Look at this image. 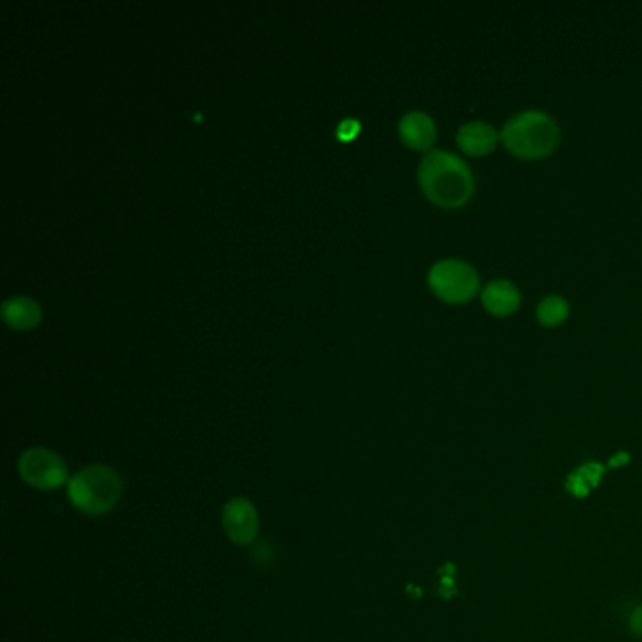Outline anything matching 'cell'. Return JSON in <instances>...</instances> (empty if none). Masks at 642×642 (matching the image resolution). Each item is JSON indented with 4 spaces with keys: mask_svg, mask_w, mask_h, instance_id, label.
Instances as JSON below:
<instances>
[{
    "mask_svg": "<svg viewBox=\"0 0 642 642\" xmlns=\"http://www.w3.org/2000/svg\"><path fill=\"white\" fill-rule=\"evenodd\" d=\"M428 287L441 302L464 305L481 292V279L477 270L466 260L445 258L430 268Z\"/></svg>",
    "mask_w": 642,
    "mask_h": 642,
    "instance_id": "277c9868",
    "label": "cell"
},
{
    "mask_svg": "<svg viewBox=\"0 0 642 642\" xmlns=\"http://www.w3.org/2000/svg\"><path fill=\"white\" fill-rule=\"evenodd\" d=\"M123 494V481L108 466H89L68 482L72 505L89 516L110 513Z\"/></svg>",
    "mask_w": 642,
    "mask_h": 642,
    "instance_id": "3957f363",
    "label": "cell"
},
{
    "mask_svg": "<svg viewBox=\"0 0 642 642\" xmlns=\"http://www.w3.org/2000/svg\"><path fill=\"white\" fill-rule=\"evenodd\" d=\"M501 136L494 125L486 121H469L462 125L456 134V144L467 157L481 159L496 151Z\"/></svg>",
    "mask_w": 642,
    "mask_h": 642,
    "instance_id": "52a82bcc",
    "label": "cell"
},
{
    "mask_svg": "<svg viewBox=\"0 0 642 642\" xmlns=\"http://www.w3.org/2000/svg\"><path fill=\"white\" fill-rule=\"evenodd\" d=\"M482 307L498 319L511 317L522 304V294L513 281L496 279L484 285L481 290Z\"/></svg>",
    "mask_w": 642,
    "mask_h": 642,
    "instance_id": "ba28073f",
    "label": "cell"
},
{
    "mask_svg": "<svg viewBox=\"0 0 642 642\" xmlns=\"http://www.w3.org/2000/svg\"><path fill=\"white\" fill-rule=\"evenodd\" d=\"M19 473L23 481L38 490H57L68 481L65 460L44 447L25 450L19 458Z\"/></svg>",
    "mask_w": 642,
    "mask_h": 642,
    "instance_id": "5b68a950",
    "label": "cell"
},
{
    "mask_svg": "<svg viewBox=\"0 0 642 642\" xmlns=\"http://www.w3.org/2000/svg\"><path fill=\"white\" fill-rule=\"evenodd\" d=\"M418 183L424 196L439 208H464L475 194V176L469 164L445 149H432L422 157Z\"/></svg>",
    "mask_w": 642,
    "mask_h": 642,
    "instance_id": "6da1fadb",
    "label": "cell"
},
{
    "mask_svg": "<svg viewBox=\"0 0 642 642\" xmlns=\"http://www.w3.org/2000/svg\"><path fill=\"white\" fill-rule=\"evenodd\" d=\"M358 132H360V123H358V119H354V117L343 119V121L339 123L338 129H336L339 140H343V142L353 140Z\"/></svg>",
    "mask_w": 642,
    "mask_h": 642,
    "instance_id": "7c38bea8",
    "label": "cell"
},
{
    "mask_svg": "<svg viewBox=\"0 0 642 642\" xmlns=\"http://www.w3.org/2000/svg\"><path fill=\"white\" fill-rule=\"evenodd\" d=\"M223 528L226 537L232 543H253L258 535V513L255 505L245 498L230 499L223 509Z\"/></svg>",
    "mask_w": 642,
    "mask_h": 642,
    "instance_id": "8992f818",
    "label": "cell"
},
{
    "mask_svg": "<svg viewBox=\"0 0 642 642\" xmlns=\"http://www.w3.org/2000/svg\"><path fill=\"white\" fill-rule=\"evenodd\" d=\"M403 144L413 151H432L437 140L435 121L424 112H409L403 115L398 125Z\"/></svg>",
    "mask_w": 642,
    "mask_h": 642,
    "instance_id": "9c48e42d",
    "label": "cell"
},
{
    "mask_svg": "<svg viewBox=\"0 0 642 642\" xmlns=\"http://www.w3.org/2000/svg\"><path fill=\"white\" fill-rule=\"evenodd\" d=\"M501 144L522 161H541L550 157L562 140V132L552 115L539 110L513 115L499 132Z\"/></svg>",
    "mask_w": 642,
    "mask_h": 642,
    "instance_id": "7a4b0ae2",
    "label": "cell"
},
{
    "mask_svg": "<svg viewBox=\"0 0 642 642\" xmlns=\"http://www.w3.org/2000/svg\"><path fill=\"white\" fill-rule=\"evenodd\" d=\"M535 317L541 326L556 328L569 319V304L562 296H556V294L546 296L537 305Z\"/></svg>",
    "mask_w": 642,
    "mask_h": 642,
    "instance_id": "8fae6325",
    "label": "cell"
},
{
    "mask_svg": "<svg viewBox=\"0 0 642 642\" xmlns=\"http://www.w3.org/2000/svg\"><path fill=\"white\" fill-rule=\"evenodd\" d=\"M629 629L635 637H642V607L633 610V614L629 616Z\"/></svg>",
    "mask_w": 642,
    "mask_h": 642,
    "instance_id": "4fadbf2b",
    "label": "cell"
},
{
    "mask_svg": "<svg viewBox=\"0 0 642 642\" xmlns=\"http://www.w3.org/2000/svg\"><path fill=\"white\" fill-rule=\"evenodd\" d=\"M0 317L14 330H29L40 322L42 311H40V305L36 304L33 298L14 296V298H8L6 302H2Z\"/></svg>",
    "mask_w": 642,
    "mask_h": 642,
    "instance_id": "30bf717a",
    "label": "cell"
}]
</instances>
